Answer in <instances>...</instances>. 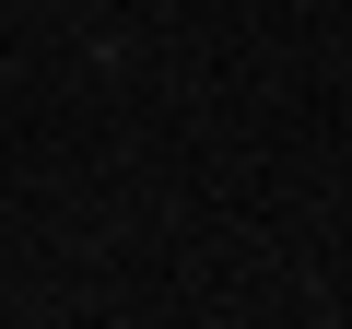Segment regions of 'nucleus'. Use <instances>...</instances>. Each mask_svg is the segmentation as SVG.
Here are the masks:
<instances>
[]
</instances>
